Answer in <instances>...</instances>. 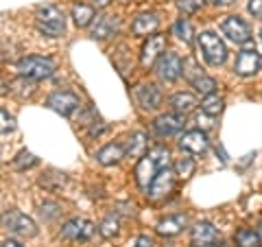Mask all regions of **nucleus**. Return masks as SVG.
I'll list each match as a JSON object with an SVG mask.
<instances>
[{
    "label": "nucleus",
    "mask_w": 262,
    "mask_h": 247,
    "mask_svg": "<svg viewBox=\"0 0 262 247\" xmlns=\"http://www.w3.org/2000/svg\"><path fill=\"white\" fill-rule=\"evenodd\" d=\"M166 167H168V149L155 147L149 155H142L140 162H138V167H136L138 186H140L142 191H149V186L153 182V177L158 175V171L166 169Z\"/></svg>",
    "instance_id": "obj_1"
},
{
    "label": "nucleus",
    "mask_w": 262,
    "mask_h": 247,
    "mask_svg": "<svg viewBox=\"0 0 262 247\" xmlns=\"http://www.w3.org/2000/svg\"><path fill=\"white\" fill-rule=\"evenodd\" d=\"M35 27L46 37H61L66 33V18L55 5H42L35 13Z\"/></svg>",
    "instance_id": "obj_2"
},
{
    "label": "nucleus",
    "mask_w": 262,
    "mask_h": 247,
    "mask_svg": "<svg viewBox=\"0 0 262 247\" xmlns=\"http://www.w3.org/2000/svg\"><path fill=\"white\" fill-rule=\"evenodd\" d=\"M15 70L20 72L22 77L27 79H35V81H42V79H48L55 75L57 66L53 59L48 57H39V55H29V57H22L15 66Z\"/></svg>",
    "instance_id": "obj_3"
},
{
    "label": "nucleus",
    "mask_w": 262,
    "mask_h": 247,
    "mask_svg": "<svg viewBox=\"0 0 262 247\" xmlns=\"http://www.w3.org/2000/svg\"><path fill=\"white\" fill-rule=\"evenodd\" d=\"M0 225H3L7 232H11L15 236H22V238H31L37 234V225L31 217H27L24 212L20 210H5L0 215Z\"/></svg>",
    "instance_id": "obj_4"
},
{
    "label": "nucleus",
    "mask_w": 262,
    "mask_h": 247,
    "mask_svg": "<svg viewBox=\"0 0 262 247\" xmlns=\"http://www.w3.org/2000/svg\"><path fill=\"white\" fill-rule=\"evenodd\" d=\"M199 51L210 66H223L227 59V46L216 33L203 31L199 35Z\"/></svg>",
    "instance_id": "obj_5"
},
{
    "label": "nucleus",
    "mask_w": 262,
    "mask_h": 247,
    "mask_svg": "<svg viewBox=\"0 0 262 247\" xmlns=\"http://www.w3.org/2000/svg\"><path fill=\"white\" fill-rule=\"evenodd\" d=\"M155 72H158V77L162 81H168V84H173V81H177L179 75L184 72L182 57L175 55V53H162V57L155 61Z\"/></svg>",
    "instance_id": "obj_6"
},
{
    "label": "nucleus",
    "mask_w": 262,
    "mask_h": 247,
    "mask_svg": "<svg viewBox=\"0 0 262 247\" xmlns=\"http://www.w3.org/2000/svg\"><path fill=\"white\" fill-rule=\"evenodd\" d=\"M94 223L92 221H85V219H70L66 221L63 228H61V236L68 238V241H75V243H85L92 238L94 234Z\"/></svg>",
    "instance_id": "obj_7"
},
{
    "label": "nucleus",
    "mask_w": 262,
    "mask_h": 247,
    "mask_svg": "<svg viewBox=\"0 0 262 247\" xmlns=\"http://www.w3.org/2000/svg\"><path fill=\"white\" fill-rule=\"evenodd\" d=\"M221 31H223V35H227L236 44H247L251 39L249 24L245 20H241L238 15H227V18L221 22Z\"/></svg>",
    "instance_id": "obj_8"
},
{
    "label": "nucleus",
    "mask_w": 262,
    "mask_h": 247,
    "mask_svg": "<svg viewBox=\"0 0 262 247\" xmlns=\"http://www.w3.org/2000/svg\"><path fill=\"white\" fill-rule=\"evenodd\" d=\"M46 105L51 108L53 112H57V114H61V116H72L77 110H79V105H81V101H79V96L77 94H72V92H55V94H51L48 96V101H46Z\"/></svg>",
    "instance_id": "obj_9"
},
{
    "label": "nucleus",
    "mask_w": 262,
    "mask_h": 247,
    "mask_svg": "<svg viewBox=\"0 0 262 247\" xmlns=\"http://www.w3.org/2000/svg\"><path fill=\"white\" fill-rule=\"evenodd\" d=\"M173 188H175V173L170 171L168 167L166 169H160L158 171V175L153 177V182L149 186V199H162V197H166L168 193H173Z\"/></svg>",
    "instance_id": "obj_10"
},
{
    "label": "nucleus",
    "mask_w": 262,
    "mask_h": 247,
    "mask_svg": "<svg viewBox=\"0 0 262 247\" xmlns=\"http://www.w3.org/2000/svg\"><path fill=\"white\" fill-rule=\"evenodd\" d=\"M262 68V59L256 53V48H245V51L238 53L234 64V72L241 77H253L256 72Z\"/></svg>",
    "instance_id": "obj_11"
},
{
    "label": "nucleus",
    "mask_w": 262,
    "mask_h": 247,
    "mask_svg": "<svg viewBox=\"0 0 262 247\" xmlns=\"http://www.w3.org/2000/svg\"><path fill=\"white\" fill-rule=\"evenodd\" d=\"M179 147H182V151H188V153H192V155H203L208 151V136H206V131H201V129H192V131H186V134L179 138Z\"/></svg>",
    "instance_id": "obj_12"
},
{
    "label": "nucleus",
    "mask_w": 262,
    "mask_h": 247,
    "mask_svg": "<svg viewBox=\"0 0 262 247\" xmlns=\"http://www.w3.org/2000/svg\"><path fill=\"white\" fill-rule=\"evenodd\" d=\"M164 51H166V37H164V35H151V37L144 42L142 53H140L142 66H146V68H149V66H153V64L162 57Z\"/></svg>",
    "instance_id": "obj_13"
},
{
    "label": "nucleus",
    "mask_w": 262,
    "mask_h": 247,
    "mask_svg": "<svg viewBox=\"0 0 262 247\" xmlns=\"http://www.w3.org/2000/svg\"><path fill=\"white\" fill-rule=\"evenodd\" d=\"M190 238H192V245L194 247H214L221 238H219V232L216 228L212 223H196L190 232Z\"/></svg>",
    "instance_id": "obj_14"
},
{
    "label": "nucleus",
    "mask_w": 262,
    "mask_h": 247,
    "mask_svg": "<svg viewBox=\"0 0 262 247\" xmlns=\"http://www.w3.org/2000/svg\"><path fill=\"white\" fill-rule=\"evenodd\" d=\"M136 98L144 110H158L162 105V92L153 84H140L136 88Z\"/></svg>",
    "instance_id": "obj_15"
},
{
    "label": "nucleus",
    "mask_w": 262,
    "mask_h": 247,
    "mask_svg": "<svg viewBox=\"0 0 262 247\" xmlns=\"http://www.w3.org/2000/svg\"><path fill=\"white\" fill-rule=\"evenodd\" d=\"M153 127L160 136H175L184 129V116H177V114H162V116L155 118Z\"/></svg>",
    "instance_id": "obj_16"
},
{
    "label": "nucleus",
    "mask_w": 262,
    "mask_h": 247,
    "mask_svg": "<svg viewBox=\"0 0 262 247\" xmlns=\"http://www.w3.org/2000/svg\"><path fill=\"white\" fill-rule=\"evenodd\" d=\"M186 223H188L186 215H173V217L162 219L155 230H158L160 236H175V234H179L186 228Z\"/></svg>",
    "instance_id": "obj_17"
},
{
    "label": "nucleus",
    "mask_w": 262,
    "mask_h": 247,
    "mask_svg": "<svg viewBox=\"0 0 262 247\" xmlns=\"http://www.w3.org/2000/svg\"><path fill=\"white\" fill-rule=\"evenodd\" d=\"M158 24H160V20L155 18L153 13H142L134 20L131 31H134V35H151V33L158 31Z\"/></svg>",
    "instance_id": "obj_18"
},
{
    "label": "nucleus",
    "mask_w": 262,
    "mask_h": 247,
    "mask_svg": "<svg viewBox=\"0 0 262 247\" xmlns=\"http://www.w3.org/2000/svg\"><path fill=\"white\" fill-rule=\"evenodd\" d=\"M170 108H173V112L179 114V116H186V114H190L196 108V98L190 92H177L170 98Z\"/></svg>",
    "instance_id": "obj_19"
},
{
    "label": "nucleus",
    "mask_w": 262,
    "mask_h": 247,
    "mask_svg": "<svg viewBox=\"0 0 262 247\" xmlns=\"http://www.w3.org/2000/svg\"><path fill=\"white\" fill-rule=\"evenodd\" d=\"M118 27H120V20L116 15H103V18H98L96 27L92 29V37H98V39L110 37L118 31Z\"/></svg>",
    "instance_id": "obj_20"
},
{
    "label": "nucleus",
    "mask_w": 262,
    "mask_h": 247,
    "mask_svg": "<svg viewBox=\"0 0 262 247\" xmlns=\"http://www.w3.org/2000/svg\"><path fill=\"white\" fill-rule=\"evenodd\" d=\"M122 158H125V149H122L120 145H105L101 151L96 153V160L103 164V167H112V164H118Z\"/></svg>",
    "instance_id": "obj_21"
},
{
    "label": "nucleus",
    "mask_w": 262,
    "mask_h": 247,
    "mask_svg": "<svg viewBox=\"0 0 262 247\" xmlns=\"http://www.w3.org/2000/svg\"><path fill=\"white\" fill-rule=\"evenodd\" d=\"M144 151H146V136L140 134V131L131 134L127 138V149H125V153L131 155V158H142Z\"/></svg>",
    "instance_id": "obj_22"
},
{
    "label": "nucleus",
    "mask_w": 262,
    "mask_h": 247,
    "mask_svg": "<svg viewBox=\"0 0 262 247\" xmlns=\"http://www.w3.org/2000/svg\"><path fill=\"white\" fill-rule=\"evenodd\" d=\"M72 18H75V24L79 29H85L94 20V9L88 5H75L72 7Z\"/></svg>",
    "instance_id": "obj_23"
},
{
    "label": "nucleus",
    "mask_w": 262,
    "mask_h": 247,
    "mask_svg": "<svg viewBox=\"0 0 262 247\" xmlns=\"http://www.w3.org/2000/svg\"><path fill=\"white\" fill-rule=\"evenodd\" d=\"M225 108V103H223V98H221L219 94H208L206 98H203V103H201V110L208 114V116H219L221 112H223Z\"/></svg>",
    "instance_id": "obj_24"
},
{
    "label": "nucleus",
    "mask_w": 262,
    "mask_h": 247,
    "mask_svg": "<svg viewBox=\"0 0 262 247\" xmlns=\"http://www.w3.org/2000/svg\"><path fill=\"white\" fill-rule=\"evenodd\" d=\"M234 241L238 247H260V238H258V232H253L249 228H243L236 232Z\"/></svg>",
    "instance_id": "obj_25"
},
{
    "label": "nucleus",
    "mask_w": 262,
    "mask_h": 247,
    "mask_svg": "<svg viewBox=\"0 0 262 247\" xmlns=\"http://www.w3.org/2000/svg\"><path fill=\"white\" fill-rule=\"evenodd\" d=\"M173 33H175V35H177L179 39H182L184 44H190V42H192V27H190V22L184 20V18L175 22Z\"/></svg>",
    "instance_id": "obj_26"
},
{
    "label": "nucleus",
    "mask_w": 262,
    "mask_h": 247,
    "mask_svg": "<svg viewBox=\"0 0 262 247\" xmlns=\"http://www.w3.org/2000/svg\"><path fill=\"white\" fill-rule=\"evenodd\" d=\"M194 173V160L192 158H179L175 162V175L182 177V179H188Z\"/></svg>",
    "instance_id": "obj_27"
},
{
    "label": "nucleus",
    "mask_w": 262,
    "mask_h": 247,
    "mask_svg": "<svg viewBox=\"0 0 262 247\" xmlns=\"http://www.w3.org/2000/svg\"><path fill=\"white\" fill-rule=\"evenodd\" d=\"M118 230H120V223H118V219H114V217H107L101 225H98V232H101V236H105V238H114L118 234Z\"/></svg>",
    "instance_id": "obj_28"
},
{
    "label": "nucleus",
    "mask_w": 262,
    "mask_h": 247,
    "mask_svg": "<svg viewBox=\"0 0 262 247\" xmlns=\"http://www.w3.org/2000/svg\"><path fill=\"white\" fill-rule=\"evenodd\" d=\"M15 129V118L11 116L7 110L0 108V136L5 134H11V131Z\"/></svg>",
    "instance_id": "obj_29"
},
{
    "label": "nucleus",
    "mask_w": 262,
    "mask_h": 247,
    "mask_svg": "<svg viewBox=\"0 0 262 247\" xmlns=\"http://www.w3.org/2000/svg\"><path fill=\"white\" fill-rule=\"evenodd\" d=\"M177 7L184 13H194L203 7V0H177Z\"/></svg>",
    "instance_id": "obj_30"
},
{
    "label": "nucleus",
    "mask_w": 262,
    "mask_h": 247,
    "mask_svg": "<svg viewBox=\"0 0 262 247\" xmlns=\"http://www.w3.org/2000/svg\"><path fill=\"white\" fill-rule=\"evenodd\" d=\"M35 162H37V160L33 158V155H31L29 151H22V153L18 155V158L13 160V167L22 171V169H29V167H33V164H35Z\"/></svg>",
    "instance_id": "obj_31"
},
{
    "label": "nucleus",
    "mask_w": 262,
    "mask_h": 247,
    "mask_svg": "<svg viewBox=\"0 0 262 247\" xmlns=\"http://www.w3.org/2000/svg\"><path fill=\"white\" fill-rule=\"evenodd\" d=\"M247 9L253 18H262V0H249Z\"/></svg>",
    "instance_id": "obj_32"
},
{
    "label": "nucleus",
    "mask_w": 262,
    "mask_h": 247,
    "mask_svg": "<svg viewBox=\"0 0 262 247\" xmlns=\"http://www.w3.org/2000/svg\"><path fill=\"white\" fill-rule=\"evenodd\" d=\"M131 247H153V241L149 236H138L131 241Z\"/></svg>",
    "instance_id": "obj_33"
},
{
    "label": "nucleus",
    "mask_w": 262,
    "mask_h": 247,
    "mask_svg": "<svg viewBox=\"0 0 262 247\" xmlns=\"http://www.w3.org/2000/svg\"><path fill=\"white\" fill-rule=\"evenodd\" d=\"M3 247H24V245L18 243V241H11V238H7V241L3 243Z\"/></svg>",
    "instance_id": "obj_34"
},
{
    "label": "nucleus",
    "mask_w": 262,
    "mask_h": 247,
    "mask_svg": "<svg viewBox=\"0 0 262 247\" xmlns=\"http://www.w3.org/2000/svg\"><path fill=\"white\" fill-rule=\"evenodd\" d=\"M214 5H219V7H227V5H232L234 0H212Z\"/></svg>",
    "instance_id": "obj_35"
},
{
    "label": "nucleus",
    "mask_w": 262,
    "mask_h": 247,
    "mask_svg": "<svg viewBox=\"0 0 262 247\" xmlns=\"http://www.w3.org/2000/svg\"><path fill=\"white\" fill-rule=\"evenodd\" d=\"M110 3H112V0H94V5H96V7H107Z\"/></svg>",
    "instance_id": "obj_36"
},
{
    "label": "nucleus",
    "mask_w": 262,
    "mask_h": 247,
    "mask_svg": "<svg viewBox=\"0 0 262 247\" xmlns=\"http://www.w3.org/2000/svg\"><path fill=\"white\" fill-rule=\"evenodd\" d=\"M258 238H260V245H262V221H260V225H258Z\"/></svg>",
    "instance_id": "obj_37"
},
{
    "label": "nucleus",
    "mask_w": 262,
    "mask_h": 247,
    "mask_svg": "<svg viewBox=\"0 0 262 247\" xmlns=\"http://www.w3.org/2000/svg\"><path fill=\"white\" fill-rule=\"evenodd\" d=\"M260 37H262V35H260Z\"/></svg>",
    "instance_id": "obj_38"
}]
</instances>
